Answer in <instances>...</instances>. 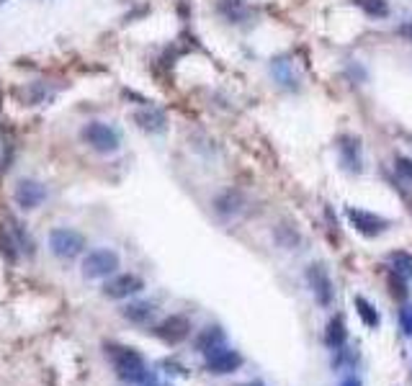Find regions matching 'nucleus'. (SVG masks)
<instances>
[{"mask_svg":"<svg viewBox=\"0 0 412 386\" xmlns=\"http://www.w3.org/2000/svg\"><path fill=\"white\" fill-rule=\"evenodd\" d=\"M224 345V332L219 327H209V330H204L201 335L196 338V350L199 353H211L214 348H222Z\"/></svg>","mask_w":412,"mask_h":386,"instance_id":"obj_15","label":"nucleus"},{"mask_svg":"<svg viewBox=\"0 0 412 386\" xmlns=\"http://www.w3.org/2000/svg\"><path fill=\"white\" fill-rule=\"evenodd\" d=\"M152 335L160 338L162 343H168V345H178L191 335V322L183 314H173V317L162 319L160 325H155Z\"/></svg>","mask_w":412,"mask_h":386,"instance_id":"obj_7","label":"nucleus"},{"mask_svg":"<svg viewBox=\"0 0 412 386\" xmlns=\"http://www.w3.org/2000/svg\"><path fill=\"white\" fill-rule=\"evenodd\" d=\"M340 386H364V384H361L359 376H348V379L340 381Z\"/></svg>","mask_w":412,"mask_h":386,"instance_id":"obj_23","label":"nucleus"},{"mask_svg":"<svg viewBox=\"0 0 412 386\" xmlns=\"http://www.w3.org/2000/svg\"><path fill=\"white\" fill-rule=\"evenodd\" d=\"M392 273L402 281H412V255L410 252H392Z\"/></svg>","mask_w":412,"mask_h":386,"instance_id":"obj_17","label":"nucleus"},{"mask_svg":"<svg viewBox=\"0 0 412 386\" xmlns=\"http://www.w3.org/2000/svg\"><path fill=\"white\" fill-rule=\"evenodd\" d=\"M49 250L54 257H62V260H73L85 250V237H83L78 230H70V227H57V230L49 232Z\"/></svg>","mask_w":412,"mask_h":386,"instance_id":"obj_3","label":"nucleus"},{"mask_svg":"<svg viewBox=\"0 0 412 386\" xmlns=\"http://www.w3.org/2000/svg\"><path fill=\"white\" fill-rule=\"evenodd\" d=\"M106 353L111 363H114L119 379L129 381V384H149L152 373L147 371V363L134 348L127 345H106Z\"/></svg>","mask_w":412,"mask_h":386,"instance_id":"obj_1","label":"nucleus"},{"mask_svg":"<svg viewBox=\"0 0 412 386\" xmlns=\"http://www.w3.org/2000/svg\"><path fill=\"white\" fill-rule=\"evenodd\" d=\"M6 3H8V0H0V6H6Z\"/></svg>","mask_w":412,"mask_h":386,"instance_id":"obj_25","label":"nucleus"},{"mask_svg":"<svg viewBox=\"0 0 412 386\" xmlns=\"http://www.w3.org/2000/svg\"><path fill=\"white\" fill-rule=\"evenodd\" d=\"M134 122L142 132L160 134V132H165V127H168V116L162 114L160 109H155V106H144V109L134 111Z\"/></svg>","mask_w":412,"mask_h":386,"instance_id":"obj_12","label":"nucleus"},{"mask_svg":"<svg viewBox=\"0 0 412 386\" xmlns=\"http://www.w3.org/2000/svg\"><path fill=\"white\" fill-rule=\"evenodd\" d=\"M353 304H356V312H359V317L364 319L366 327H379V322H381V317H379V312L374 309V304L369 301L366 296H353Z\"/></svg>","mask_w":412,"mask_h":386,"instance_id":"obj_16","label":"nucleus"},{"mask_svg":"<svg viewBox=\"0 0 412 386\" xmlns=\"http://www.w3.org/2000/svg\"><path fill=\"white\" fill-rule=\"evenodd\" d=\"M14 201L19 203L23 211H31L47 201V188H44L39 181H34V178H21L19 183H16Z\"/></svg>","mask_w":412,"mask_h":386,"instance_id":"obj_6","label":"nucleus"},{"mask_svg":"<svg viewBox=\"0 0 412 386\" xmlns=\"http://www.w3.org/2000/svg\"><path fill=\"white\" fill-rule=\"evenodd\" d=\"M307 281H310L315 299H317L322 306H330L332 299H335V289H332V278L330 273L324 271L322 265H310L307 268Z\"/></svg>","mask_w":412,"mask_h":386,"instance_id":"obj_9","label":"nucleus"},{"mask_svg":"<svg viewBox=\"0 0 412 386\" xmlns=\"http://www.w3.org/2000/svg\"><path fill=\"white\" fill-rule=\"evenodd\" d=\"M397 34L405 36L407 41H412V21H405V23H402V26L397 28Z\"/></svg>","mask_w":412,"mask_h":386,"instance_id":"obj_22","label":"nucleus"},{"mask_svg":"<svg viewBox=\"0 0 412 386\" xmlns=\"http://www.w3.org/2000/svg\"><path fill=\"white\" fill-rule=\"evenodd\" d=\"M119 252L111 250V247H98V250H90L88 255L83 257V276L85 278H108L119 271Z\"/></svg>","mask_w":412,"mask_h":386,"instance_id":"obj_4","label":"nucleus"},{"mask_svg":"<svg viewBox=\"0 0 412 386\" xmlns=\"http://www.w3.org/2000/svg\"><path fill=\"white\" fill-rule=\"evenodd\" d=\"M80 136H83V142L88 144L90 149L101 152V155H114L116 149L122 147V136H119V132H116L114 127L103 124V122L85 124L83 132H80Z\"/></svg>","mask_w":412,"mask_h":386,"instance_id":"obj_2","label":"nucleus"},{"mask_svg":"<svg viewBox=\"0 0 412 386\" xmlns=\"http://www.w3.org/2000/svg\"><path fill=\"white\" fill-rule=\"evenodd\" d=\"M245 386H263L260 381H253V384H245Z\"/></svg>","mask_w":412,"mask_h":386,"instance_id":"obj_24","label":"nucleus"},{"mask_svg":"<svg viewBox=\"0 0 412 386\" xmlns=\"http://www.w3.org/2000/svg\"><path fill=\"white\" fill-rule=\"evenodd\" d=\"M399 327H402V332H405L407 338H412V306H402L399 309Z\"/></svg>","mask_w":412,"mask_h":386,"instance_id":"obj_21","label":"nucleus"},{"mask_svg":"<svg viewBox=\"0 0 412 386\" xmlns=\"http://www.w3.org/2000/svg\"><path fill=\"white\" fill-rule=\"evenodd\" d=\"M345 214H348V222L353 224V230L361 232V235H366V237H376V235H381V232H384L386 227H389V222H386L384 217L374 214V211L348 209Z\"/></svg>","mask_w":412,"mask_h":386,"instance_id":"obj_8","label":"nucleus"},{"mask_svg":"<svg viewBox=\"0 0 412 386\" xmlns=\"http://www.w3.org/2000/svg\"><path fill=\"white\" fill-rule=\"evenodd\" d=\"M240 203H243V196L237 191H224L222 196L214 201V209L219 214H235V211H240Z\"/></svg>","mask_w":412,"mask_h":386,"instance_id":"obj_18","label":"nucleus"},{"mask_svg":"<svg viewBox=\"0 0 412 386\" xmlns=\"http://www.w3.org/2000/svg\"><path fill=\"white\" fill-rule=\"evenodd\" d=\"M324 343H327V348H332V350H340V348H345V343H348L345 319L340 317V314L327 322V330H324Z\"/></svg>","mask_w":412,"mask_h":386,"instance_id":"obj_14","label":"nucleus"},{"mask_svg":"<svg viewBox=\"0 0 412 386\" xmlns=\"http://www.w3.org/2000/svg\"><path fill=\"white\" fill-rule=\"evenodd\" d=\"M394 170H397L399 176L405 178L407 183H412V157H402V155H399L397 160H394Z\"/></svg>","mask_w":412,"mask_h":386,"instance_id":"obj_20","label":"nucleus"},{"mask_svg":"<svg viewBox=\"0 0 412 386\" xmlns=\"http://www.w3.org/2000/svg\"><path fill=\"white\" fill-rule=\"evenodd\" d=\"M245 363V358L240 355L237 350H232V348H214L211 353H206V363H204V368L209 373H214V376H227V373H235L240 371Z\"/></svg>","mask_w":412,"mask_h":386,"instance_id":"obj_5","label":"nucleus"},{"mask_svg":"<svg viewBox=\"0 0 412 386\" xmlns=\"http://www.w3.org/2000/svg\"><path fill=\"white\" fill-rule=\"evenodd\" d=\"M338 152H340V163L351 173H361V139L353 134H343L338 139Z\"/></svg>","mask_w":412,"mask_h":386,"instance_id":"obj_11","label":"nucleus"},{"mask_svg":"<svg viewBox=\"0 0 412 386\" xmlns=\"http://www.w3.org/2000/svg\"><path fill=\"white\" fill-rule=\"evenodd\" d=\"M122 314L134 325H147L155 317V304L152 301H129L122 309Z\"/></svg>","mask_w":412,"mask_h":386,"instance_id":"obj_13","label":"nucleus"},{"mask_svg":"<svg viewBox=\"0 0 412 386\" xmlns=\"http://www.w3.org/2000/svg\"><path fill=\"white\" fill-rule=\"evenodd\" d=\"M144 289V281L134 273H122V276L111 278L106 286H103V294L108 299H127V296H134Z\"/></svg>","mask_w":412,"mask_h":386,"instance_id":"obj_10","label":"nucleus"},{"mask_svg":"<svg viewBox=\"0 0 412 386\" xmlns=\"http://www.w3.org/2000/svg\"><path fill=\"white\" fill-rule=\"evenodd\" d=\"M353 3L371 18H386L389 16V3L386 0H353Z\"/></svg>","mask_w":412,"mask_h":386,"instance_id":"obj_19","label":"nucleus"}]
</instances>
